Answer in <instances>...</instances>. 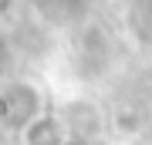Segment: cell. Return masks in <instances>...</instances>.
Returning a JSON list of instances; mask_svg holds the SVG:
<instances>
[{"instance_id":"6da1fadb","label":"cell","mask_w":152,"mask_h":145,"mask_svg":"<svg viewBox=\"0 0 152 145\" xmlns=\"http://www.w3.org/2000/svg\"><path fill=\"white\" fill-rule=\"evenodd\" d=\"M41 98L37 91H34L31 85H7V88H0V125L4 128H14V132H20L27 122H34L41 115Z\"/></svg>"},{"instance_id":"7a4b0ae2","label":"cell","mask_w":152,"mask_h":145,"mask_svg":"<svg viewBox=\"0 0 152 145\" xmlns=\"http://www.w3.org/2000/svg\"><path fill=\"white\" fill-rule=\"evenodd\" d=\"M68 138L71 135L64 128V122L48 111H41L34 122H27L20 128V145H68Z\"/></svg>"},{"instance_id":"3957f363","label":"cell","mask_w":152,"mask_h":145,"mask_svg":"<svg viewBox=\"0 0 152 145\" xmlns=\"http://www.w3.org/2000/svg\"><path fill=\"white\" fill-rule=\"evenodd\" d=\"M139 128H142L139 111H132V108H115V111H112V132H115V135L129 138V135H135Z\"/></svg>"},{"instance_id":"277c9868","label":"cell","mask_w":152,"mask_h":145,"mask_svg":"<svg viewBox=\"0 0 152 145\" xmlns=\"http://www.w3.org/2000/svg\"><path fill=\"white\" fill-rule=\"evenodd\" d=\"M108 145H132L129 138H118V142H108Z\"/></svg>"}]
</instances>
